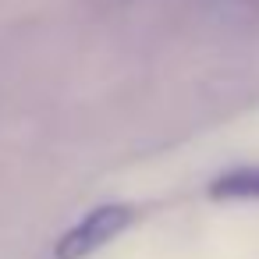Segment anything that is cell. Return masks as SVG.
I'll return each instance as SVG.
<instances>
[{
    "instance_id": "1",
    "label": "cell",
    "mask_w": 259,
    "mask_h": 259,
    "mask_svg": "<svg viewBox=\"0 0 259 259\" xmlns=\"http://www.w3.org/2000/svg\"><path fill=\"white\" fill-rule=\"evenodd\" d=\"M128 224H132V209H128V206H117V202L100 206V209L85 213V217L57 241L54 252H57V259H85V255H93L96 248H103L107 241H114Z\"/></svg>"
},
{
    "instance_id": "2",
    "label": "cell",
    "mask_w": 259,
    "mask_h": 259,
    "mask_svg": "<svg viewBox=\"0 0 259 259\" xmlns=\"http://www.w3.org/2000/svg\"><path fill=\"white\" fill-rule=\"evenodd\" d=\"M213 199H259V167H234L224 170L209 185Z\"/></svg>"
}]
</instances>
